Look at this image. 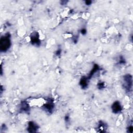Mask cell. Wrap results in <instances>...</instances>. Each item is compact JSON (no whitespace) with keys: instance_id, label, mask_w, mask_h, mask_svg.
<instances>
[{"instance_id":"12","label":"cell","mask_w":133,"mask_h":133,"mask_svg":"<svg viewBox=\"0 0 133 133\" xmlns=\"http://www.w3.org/2000/svg\"><path fill=\"white\" fill-rule=\"evenodd\" d=\"M81 32L82 35H85L86 33V30L85 29H82Z\"/></svg>"},{"instance_id":"14","label":"cell","mask_w":133,"mask_h":133,"mask_svg":"<svg viewBox=\"0 0 133 133\" xmlns=\"http://www.w3.org/2000/svg\"><path fill=\"white\" fill-rule=\"evenodd\" d=\"M85 3H86V5H90V4H91V3H92V1H86Z\"/></svg>"},{"instance_id":"8","label":"cell","mask_w":133,"mask_h":133,"mask_svg":"<svg viewBox=\"0 0 133 133\" xmlns=\"http://www.w3.org/2000/svg\"><path fill=\"white\" fill-rule=\"evenodd\" d=\"M99 70V66L97 65V64H95L93 66V68L92 69V70L91 71L89 75L88 76L87 78L90 80L91 77H93V76L95 74V73H96L98 70Z\"/></svg>"},{"instance_id":"2","label":"cell","mask_w":133,"mask_h":133,"mask_svg":"<svg viewBox=\"0 0 133 133\" xmlns=\"http://www.w3.org/2000/svg\"><path fill=\"white\" fill-rule=\"evenodd\" d=\"M132 76L129 74H126L123 77V87L127 92H129L132 88Z\"/></svg>"},{"instance_id":"5","label":"cell","mask_w":133,"mask_h":133,"mask_svg":"<svg viewBox=\"0 0 133 133\" xmlns=\"http://www.w3.org/2000/svg\"><path fill=\"white\" fill-rule=\"evenodd\" d=\"M112 111L114 113H119L122 111V107L120 103L118 101H116L112 105Z\"/></svg>"},{"instance_id":"10","label":"cell","mask_w":133,"mask_h":133,"mask_svg":"<svg viewBox=\"0 0 133 133\" xmlns=\"http://www.w3.org/2000/svg\"><path fill=\"white\" fill-rule=\"evenodd\" d=\"M98 87L99 89H102V88H104L105 87L104 83H99L98 85Z\"/></svg>"},{"instance_id":"7","label":"cell","mask_w":133,"mask_h":133,"mask_svg":"<svg viewBox=\"0 0 133 133\" xmlns=\"http://www.w3.org/2000/svg\"><path fill=\"white\" fill-rule=\"evenodd\" d=\"M89 79L87 78V77H82L80 81V85H81V87L83 89L85 88H87L88 86V83Z\"/></svg>"},{"instance_id":"6","label":"cell","mask_w":133,"mask_h":133,"mask_svg":"<svg viewBox=\"0 0 133 133\" xmlns=\"http://www.w3.org/2000/svg\"><path fill=\"white\" fill-rule=\"evenodd\" d=\"M39 128L38 125L35 122L30 121L28 123V126L27 127V130L30 132H36L38 131Z\"/></svg>"},{"instance_id":"13","label":"cell","mask_w":133,"mask_h":133,"mask_svg":"<svg viewBox=\"0 0 133 133\" xmlns=\"http://www.w3.org/2000/svg\"><path fill=\"white\" fill-rule=\"evenodd\" d=\"M61 53V50L60 49H59L58 50V51H57V53H56V55H59Z\"/></svg>"},{"instance_id":"3","label":"cell","mask_w":133,"mask_h":133,"mask_svg":"<svg viewBox=\"0 0 133 133\" xmlns=\"http://www.w3.org/2000/svg\"><path fill=\"white\" fill-rule=\"evenodd\" d=\"M44 109L48 112H52L54 108V103L53 100L49 99L47 101V103L43 106Z\"/></svg>"},{"instance_id":"4","label":"cell","mask_w":133,"mask_h":133,"mask_svg":"<svg viewBox=\"0 0 133 133\" xmlns=\"http://www.w3.org/2000/svg\"><path fill=\"white\" fill-rule=\"evenodd\" d=\"M31 42L32 45H39L40 44V40L39 39V36L38 32H33L31 36Z\"/></svg>"},{"instance_id":"9","label":"cell","mask_w":133,"mask_h":133,"mask_svg":"<svg viewBox=\"0 0 133 133\" xmlns=\"http://www.w3.org/2000/svg\"><path fill=\"white\" fill-rule=\"evenodd\" d=\"M20 110L23 112H28L29 111V105L26 102H23L21 104Z\"/></svg>"},{"instance_id":"1","label":"cell","mask_w":133,"mask_h":133,"mask_svg":"<svg viewBox=\"0 0 133 133\" xmlns=\"http://www.w3.org/2000/svg\"><path fill=\"white\" fill-rule=\"evenodd\" d=\"M11 46L10 35L9 33L2 37L0 40V49L2 52H6Z\"/></svg>"},{"instance_id":"11","label":"cell","mask_w":133,"mask_h":133,"mask_svg":"<svg viewBox=\"0 0 133 133\" xmlns=\"http://www.w3.org/2000/svg\"><path fill=\"white\" fill-rule=\"evenodd\" d=\"M132 129H133V128H132V126H129V127L128 128V132H130V133H132Z\"/></svg>"}]
</instances>
